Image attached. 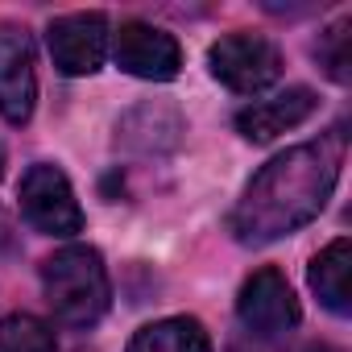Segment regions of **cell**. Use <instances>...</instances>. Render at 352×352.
Segmentation results:
<instances>
[{
    "mask_svg": "<svg viewBox=\"0 0 352 352\" xmlns=\"http://www.w3.org/2000/svg\"><path fill=\"white\" fill-rule=\"evenodd\" d=\"M344 153H348V137L344 129H331L265 162L245 187V195L236 199L228 216V232L241 245H270L319 220V212L327 208L340 183Z\"/></svg>",
    "mask_w": 352,
    "mask_h": 352,
    "instance_id": "1",
    "label": "cell"
},
{
    "mask_svg": "<svg viewBox=\"0 0 352 352\" xmlns=\"http://www.w3.org/2000/svg\"><path fill=\"white\" fill-rule=\"evenodd\" d=\"M42 294L63 327H96L108 315L112 282L100 249L91 245H67L42 261Z\"/></svg>",
    "mask_w": 352,
    "mask_h": 352,
    "instance_id": "2",
    "label": "cell"
},
{
    "mask_svg": "<svg viewBox=\"0 0 352 352\" xmlns=\"http://www.w3.org/2000/svg\"><path fill=\"white\" fill-rule=\"evenodd\" d=\"M208 67L212 75L236 91V96H261L265 87H274L282 79V50L265 38V34H224L220 42H212L208 50Z\"/></svg>",
    "mask_w": 352,
    "mask_h": 352,
    "instance_id": "3",
    "label": "cell"
},
{
    "mask_svg": "<svg viewBox=\"0 0 352 352\" xmlns=\"http://www.w3.org/2000/svg\"><path fill=\"white\" fill-rule=\"evenodd\" d=\"M17 199H21L25 220H30L38 232H46V236H75V232H83V208H79V199H75L71 179H67L58 166L34 162V166L21 174Z\"/></svg>",
    "mask_w": 352,
    "mask_h": 352,
    "instance_id": "4",
    "label": "cell"
},
{
    "mask_svg": "<svg viewBox=\"0 0 352 352\" xmlns=\"http://www.w3.org/2000/svg\"><path fill=\"white\" fill-rule=\"evenodd\" d=\"M112 58L124 75L149 79V83H170L183 71L179 38L149 21H120V30L112 34Z\"/></svg>",
    "mask_w": 352,
    "mask_h": 352,
    "instance_id": "5",
    "label": "cell"
},
{
    "mask_svg": "<svg viewBox=\"0 0 352 352\" xmlns=\"http://www.w3.org/2000/svg\"><path fill=\"white\" fill-rule=\"evenodd\" d=\"M236 319L253 336H282V331L298 327L302 307H298L294 286L286 282V274L278 265H261L245 278V286L236 294Z\"/></svg>",
    "mask_w": 352,
    "mask_h": 352,
    "instance_id": "6",
    "label": "cell"
},
{
    "mask_svg": "<svg viewBox=\"0 0 352 352\" xmlns=\"http://www.w3.org/2000/svg\"><path fill=\"white\" fill-rule=\"evenodd\" d=\"M108 42H112V30H108V17L104 13H63L46 25V46H50V58L63 75L79 79V75H96L108 58Z\"/></svg>",
    "mask_w": 352,
    "mask_h": 352,
    "instance_id": "7",
    "label": "cell"
},
{
    "mask_svg": "<svg viewBox=\"0 0 352 352\" xmlns=\"http://www.w3.org/2000/svg\"><path fill=\"white\" fill-rule=\"evenodd\" d=\"M38 108L34 38L17 21H0V116L9 124H30Z\"/></svg>",
    "mask_w": 352,
    "mask_h": 352,
    "instance_id": "8",
    "label": "cell"
},
{
    "mask_svg": "<svg viewBox=\"0 0 352 352\" xmlns=\"http://www.w3.org/2000/svg\"><path fill=\"white\" fill-rule=\"evenodd\" d=\"M315 108H319V96H315L311 87H286V91L274 96V100H257V104L241 108V112H236V133H241L245 141H253V145H265V141H274L278 133L298 129L302 120H311Z\"/></svg>",
    "mask_w": 352,
    "mask_h": 352,
    "instance_id": "9",
    "label": "cell"
},
{
    "mask_svg": "<svg viewBox=\"0 0 352 352\" xmlns=\"http://www.w3.org/2000/svg\"><path fill=\"white\" fill-rule=\"evenodd\" d=\"M348 278H352V241L336 236L307 265V282H311V290L319 294V302L331 315H348L352 311V286H348Z\"/></svg>",
    "mask_w": 352,
    "mask_h": 352,
    "instance_id": "10",
    "label": "cell"
},
{
    "mask_svg": "<svg viewBox=\"0 0 352 352\" xmlns=\"http://www.w3.org/2000/svg\"><path fill=\"white\" fill-rule=\"evenodd\" d=\"M124 352H216V344L195 315H166L137 327Z\"/></svg>",
    "mask_w": 352,
    "mask_h": 352,
    "instance_id": "11",
    "label": "cell"
},
{
    "mask_svg": "<svg viewBox=\"0 0 352 352\" xmlns=\"http://www.w3.org/2000/svg\"><path fill=\"white\" fill-rule=\"evenodd\" d=\"M0 352H58V340L46 319L17 311L0 319Z\"/></svg>",
    "mask_w": 352,
    "mask_h": 352,
    "instance_id": "12",
    "label": "cell"
},
{
    "mask_svg": "<svg viewBox=\"0 0 352 352\" xmlns=\"http://www.w3.org/2000/svg\"><path fill=\"white\" fill-rule=\"evenodd\" d=\"M319 54H323V63H327V75L344 83V79H348V17L336 21V25L323 34Z\"/></svg>",
    "mask_w": 352,
    "mask_h": 352,
    "instance_id": "13",
    "label": "cell"
},
{
    "mask_svg": "<svg viewBox=\"0 0 352 352\" xmlns=\"http://www.w3.org/2000/svg\"><path fill=\"white\" fill-rule=\"evenodd\" d=\"M0 174H5V149H0Z\"/></svg>",
    "mask_w": 352,
    "mask_h": 352,
    "instance_id": "14",
    "label": "cell"
}]
</instances>
